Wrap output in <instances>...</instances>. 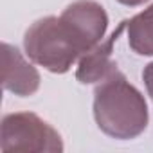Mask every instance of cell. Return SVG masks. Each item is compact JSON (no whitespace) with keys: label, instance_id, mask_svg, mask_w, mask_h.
<instances>
[{"label":"cell","instance_id":"9","mask_svg":"<svg viewBox=\"0 0 153 153\" xmlns=\"http://www.w3.org/2000/svg\"><path fill=\"white\" fill-rule=\"evenodd\" d=\"M117 2L126 7H137V6H142L144 2H148V0H117Z\"/></svg>","mask_w":153,"mask_h":153},{"label":"cell","instance_id":"7","mask_svg":"<svg viewBox=\"0 0 153 153\" xmlns=\"http://www.w3.org/2000/svg\"><path fill=\"white\" fill-rule=\"evenodd\" d=\"M128 45L139 56H153V4L126 24Z\"/></svg>","mask_w":153,"mask_h":153},{"label":"cell","instance_id":"2","mask_svg":"<svg viewBox=\"0 0 153 153\" xmlns=\"http://www.w3.org/2000/svg\"><path fill=\"white\" fill-rule=\"evenodd\" d=\"M25 54L52 74H65L83 56L81 47L59 16L36 20L24 36Z\"/></svg>","mask_w":153,"mask_h":153},{"label":"cell","instance_id":"5","mask_svg":"<svg viewBox=\"0 0 153 153\" xmlns=\"http://www.w3.org/2000/svg\"><path fill=\"white\" fill-rule=\"evenodd\" d=\"M40 72L24 54L9 43H2V85L18 97H29L40 88Z\"/></svg>","mask_w":153,"mask_h":153},{"label":"cell","instance_id":"3","mask_svg":"<svg viewBox=\"0 0 153 153\" xmlns=\"http://www.w3.org/2000/svg\"><path fill=\"white\" fill-rule=\"evenodd\" d=\"M0 149L4 153H61V135L33 112H15L0 123Z\"/></svg>","mask_w":153,"mask_h":153},{"label":"cell","instance_id":"6","mask_svg":"<svg viewBox=\"0 0 153 153\" xmlns=\"http://www.w3.org/2000/svg\"><path fill=\"white\" fill-rule=\"evenodd\" d=\"M126 24H128V20H123L117 25V29L105 42H99L94 49H90L88 52H85L79 58L78 70H76V79L79 83H83V85L101 83L108 76H112L115 70H119L117 63L112 59V52H114V43L119 40Z\"/></svg>","mask_w":153,"mask_h":153},{"label":"cell","instance_id":"4","mask_svg":"<svg viewBox=\"0 0 153 153\" xmlns=\"http://www.w3.org/2000/svg\"><path fill=\"white\" fill-rule=\"evenodd\" d=\"M59 18L76 38L83 54L94 49L108 29V15L96 0H76L63 9Z\"/></svg>","mask_w":153,"mask_h":153},{"label":"cell","instance_id":"1","mask_svg":"<svg viewBox=\"0 0 153 153\" xmlns=\"http://www.w3.org/2000/svg\"><path fill=\"white\" fill-rule=\"evenodd\" d=\"M94 119L105 135L130 140L148 128V103L126 76L115 70L94 90Z\"/></svg>","mask_w":153,"mask_h":153},{"label":"cell","instance_id":"8","mask_svg":"<svg viewBox=\"0 0 153 153\" xmlns=\"http://www.w3.org/2000/svg\"><path fill=\"white\" fill-rule=\"evenodd\" d=\"M142 79H144V85H146V90H148V96L153 99V61L148 63L142 70Z\"/></svg>","mask_w":153,"mask_h":153}]
</instances>
